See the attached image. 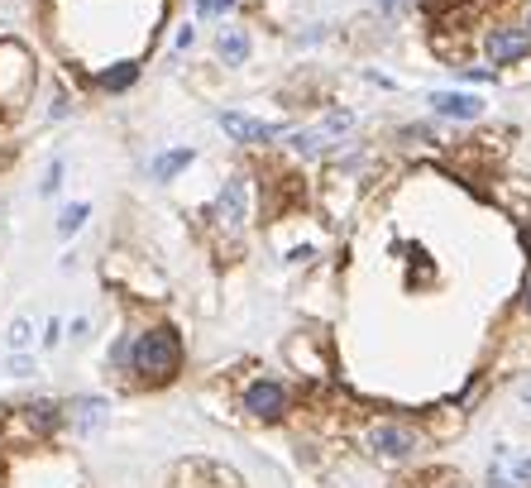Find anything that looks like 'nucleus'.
<instances>
[{"mask_svg": "<svg viewBox=\"0 0 531 488\" xmlns=\"http://www.w3.org/2000/svg\"><path fill=\"white\" fill-rule=\"evenodd\" d=\"M182 359H187V345L177 326L168 321H154L144 331H134V355H130V378L139 388H163L182 374Z\"/></svg>", "mask_w": 531, "mask_h": 488, "instance_id": "f257e3e1", "label": "nucleus"}, {"mask_svg": "<svg viewBox=\"0 0 531 488\" xmlns=\"http://www.w3.org/2000/svg\"><path fill=\"white\" fill-rule=\"evenodd\" d=\"M34 82H39L34 53L20 39H0V120H10V115H20L29 106Z\"/></svg>", "mask_w": 531, "mask_h": 488, "instance_id": "f03ea898", "label": "nucleus"}, {"mask_svg": "<svg viewBox=\"0 0 531 488\" xmlns=\"http://www.w3.org/2000/svg\"><path fill=\"white\" fill-rule=\"evenodd\" d=\"M58 426H63V402L34 398V402H24V407H15L0 431H5V445H10V450H39Z\"/></svg>", "mask_w": 531, "mask_h": 488, "instance_id": "7ed1b4c3", "label": "nucleus"}, {"mask_svg": "<svg viewBox=\"0 0 531 488\" xmlns=\"http://www.w3.org/2000/svg\"><path fill=\"white\" fill-rule=\"evenodd\" d=\"M249 221H254V182H249V173H230L221 182L216 206H211V225L221 230L225 240H240Z\"/></svg>", "mask_w": 531, "mask_h": 488, "instance_id": "20e7f679", "label": "nucleus"}, {"mask_svg": "<svg viewBox=\"0 0 531 488\" xmlns=\"http://www.w3.org/2000/svg\"><path fill=\"white\" fill-rule=\"evenodd\" d=\"M240 407L254 417V422H283L292 412V388L283 383V378H249L244 383V393H240Z\"/></svg>", "mask_w": 531, "mask_h": 488, "instance_id": "39448f33", "label": "nucleus"}, {"mask_svg": "<svg viewBox=\"0 0 531 488\" xmlns=\"http://www.w3.org/2000/svg\"><path fill=\"white\" fill-rule=\"evenodd\" d=\"M484 58L493 67H512L531 58V29L517 20H493L484 29Z\"/></svg>", "mask_w": 531, "mask_h": 488, "instance_id": "423d86ee", "label": "nucleus"}, {"mask_svg": "<svg viewBox=\"0 0 531 488\" xmlns=\"http://www.w3.org/2000/svg\"><path fill=\"white\" fill-rule=\"evenodd\" d=\"M364 445H369V455H383V460H407V455H417L421 436L407 422H374L364 431Z\"/></svg>", "mask_w": 531, "mask_h": 488, "instance_id": "0eeeda50", "label": "nucleus"}, {"mask_svg": "<svg viewBox=\"0 0 531 488\" xmlns=\"http://www.w3.org/2000/svg\"><path fill=\"white\" fill-rule=\"evenodd\" d=\"M221 120V130L235 139V144H244V149H264V144H273V139H283V125H273V120H254V115L244 111H221L216 115Z\"/></svg>", "mask_w": 531, "mask_h": 488, "instance_id": "6e6552de", "label": "nucleus"}, {"mask_svg": "<svg viewBox=\"0 0 531 488\" xmlns=\"http://www.w3.org/2000/svg\"><path fill=\"white\" fill-rule=\"evenodd\" d=\"M139 58H115V63H106V67H96L91 72V87L96 91H106V96H120V91H130L134 82H139Z\"/></svg>", "mask_w": 531, "mask_h": 488, "instance_id": "1a4fd4ad", "label": "nucleus"}, {"mask_svg": "<svg viewBox=\"0 0 531 488\" xmlns=\"http://www.w3.org/2000/svg\"><path fill=\"white\" fill-rule=\"evenodd\" d=\"M431 111L441 115V120H460V125H469V120L484 115V101L469 96V91H436V96H431Z\"/></svg>", "mask_w": 531, "mask_h": 488, "instance_id": "9d476101", "label": "nucleus"}, {"mask_svg": "<svg viewBox=\"0 0 531 488\" xmlns=\"http://www.w3.org/2000/svg\"><path fill=\"white\" fill-rule=\"evenodd\" d=\"M106 398H72V402H63V422L72 426V431H96V426H106Z\"/></svg>", "mask_w": 531, "mask_h": 488, "instance_id": "9b49d317", "label": "nucleus"}, {"mask_svg": "<svg viewBox=\"0 0 531 488\" xmlns=\"http://www.w3.org/2000/svg\"><path fill=\"white\" fill-rule=\"evenodd\" d=\"M288 149L297 158H321V154H335V134L326 125H316V130H292L288 134Z\"/></svg>", "mask_w": 531, "mask_h": 488, "instance_id": "f8f14e48", "label": "nucleus"}, {"mask_svg": "<svg viewBox=\"0 0 531 488\" xmlns=\"http://www.w3.org/2000/svg\"><path fill=\"white\" fill-rule=\"evenodd\" d=\"M249 53H254V44H249V29H221L216 34V58H221L225 67H244L249 63Z\"/></svg>", "mask_w": 531, "mask_h": 488, "instance_id": "ddd939ff", "label": "nucleus"}, {"mask_svg": "<svg viewBox=\"0 0 531 488\" xmlns=\"http://www.w3.org/2000/svg\"><path fill=\"white\" fill-rule=\"evenodd\" d=\"M192 158H197V149H187V144L163 149V154L149 163V178H154V182H173L177 173H187V168H192Z\"/></svg>", "mask_w": 531, "mask_h": 488, "instance_id": "4468645a", "label": "nucleus"}, {"mask_svg": "<svg viewBox=\"0 0 531 488\" xmlns=\"http://www.w3.org/2000/svg\"><path fill=\"white\" fill-rule=\"evenodd\" d=\"M87 216H91L87 201H72V206H63V211H58V235H63V240H72V235L87 225Z\"/></svg>", "mask_w": 531, "mask_h": 488, "instance_id": "2eb2a0df", "label": "nucleus"}, {"mask_svg": "<svg viewBox=\"0 0 531 488\" xmlns=\"http://www.w3.org/2000/svg\"><path fill=\"white\" fill-rule=\"evenodd\" d=\"M130 355H134V331L115 335V345H111V374L130 378Z\"/></svg>", "mask_w": 531, "mask_h": 488, "instance_id": "dca6fc26", "label": "nucleus"}, {"mask_svg": "<svg viewBox=\"0 0 531 488\" xmlns=\"http://www.w3.org/2000/svg\"><path fill=\"white\" fill-rule=\"evenodd\" d=\"M29 340H34V326H29V316H15V321L5 326V345H10V350H24Z\"/></svg>", "mask_w": 531, "mask_h": 488, "instance_id": "f3484780", "label": "nucleus"}, {"mask_svg": "<svg viewBox=\"0 0 531 488\" xmlns=\"http://www.w3.org/2000/svg\"><path fill=\"white\" fill-rule=\"evenodd\" d=\"M235 5H240V0H197V20H221Z\"/></svg>", "mask_w": 531, "mask_h": 488, "instance_id": "a211bd4d", "label": "nucleus"}, {"mask_svg": "<svg viewBox=\"0 0 531 488\" xmlns=\"http://www.w3.org/2000/svg\"><path fill=\"white\" fill-rule=\"evenodd\" d=\"M58 187H63V158H53V163H48V173H44V182H39V192H44V197H53Z\"/></svg>", "mask_w": 531, "mask_h": 488, "instance_id": "6ab92c4d", "label": "nucleus"}, {"mask_svg": "<svg viewBox=\"0 0 531 488\" xmlns=\"http://www.w3.org/2000/svg\"><path fill=\"white\" fill-rule=\"evenodd\" d=\"M67 111H72V101H67V91L58 87V91H53V96H48V115H53V120H63Z\"/></svg>", "mask_w": 531, "mask_h": 488, "instance_id": "aec40b11", "label": "nucleus"}, {"mask_svg": "<svg viewBox=\"0 0 531 488\" xmlns=\"http://www.w3.org/2000/svg\"><path fill=\"white\" fill-rule=\"evenodd\" d=\"M5 369H10V374H15V378H29V374H34V359H24L20 350H15V355H10V364H5Z\"/></svg>", "mask_w": 531, "mask_h": 488, "instance_id": "412c9836", "label": "nucleus"}, {"mask_svg": "<svg viewBox=\"0 0 531 488\" xmlns=\"http://www.w3.org/2000/svg\"><path fill=\"white\" fill-rule=\"evenodd\" d=\"M58 340H63V321H48V326H44V345L53 350Z\"/></svg>", "mask_w": 531, "mask_h": 488, "instance_id": "4be33fe9", "label": "nucleus"}, {"mask_svg": "<svg viewBox=\"0 0 531 488\" xmlns=\"http://www.w3.org/2000/svg\"><path fill=\"white\" fill-rule=\"evenodd\" d=\"M177 48H192L197 44V29H192V24H182V29H177V39H173Z\"/></svg>", "mask_w": 531, "mask_h": 488, "instance_id": "5701e85b", "label": "nucleus"}, {"mask_svg": "<svg viewBox=\"0 0 531 488\" xmlns=\"http://www.w3.org/2000/svg\"><path fill=\"white\" fill-rule=\"evenodd\" d=\"M465 77H469V82H488V77H493V67H465Z\"/></svg>", "mask_w": 531, "mask_h": 488, "instance_id": "b1692460", "label": "nucleus"}, {"mask_svg": "<svg viewBox=\"0 0 531 488\" xmlns=\"http://www.w3.org/2000/svg\"><path fill=\"white\" fill-rule=\"evenodd\" d=\"M402 5H407V0H378V10H383V15H398Z\"/></svg>", "mask_w": 531, "mask_h": 488, "instance_id": "393cba45", "label": "nucleus"}, {"mask_svg": "<svg viewBox=\"0 0 531 488\" xmlns=\"http://www.w3.org/2000/svg\"><path fill=\"white\" fill-rule=\"evenodd\" d=\"M522 311L531 316V273H527V283H522Z\"/></svg>", "mask_w": 531, "mask_h": 488, "instance_id": "a878e982", "label": "nucleus"}, {"mask_svg": "<svg viewBox=\"0 0 531 488\" xmlns=\"http://www.w3.org/2000/svg\"><path fill=\"white\" fill-rule=\"evenodd\" d=\"M527 29H531V10H527Z\"/></svg>", "mask_w": 531, "mask_h": 488, "instance_id": "bb28decb", "label": "nucleus"}]
</instances>
